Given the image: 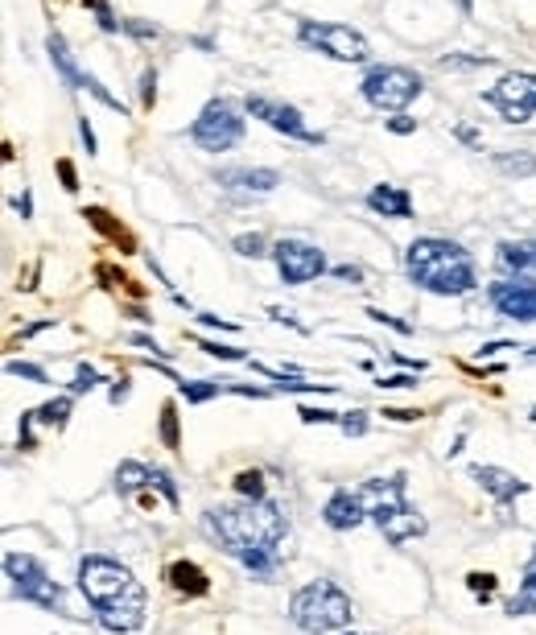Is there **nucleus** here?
Masks as SVG:
<instances>
[{"instance_id": "1", "label": "nucleus", "mask_w": 536, "mask_h": 635, "mask_svg": "<svg viewBox=\"0 0 536 635\" xmlns=\"http://www.w3.org/2000/svg\"><path fill=\"white\" fill-rule=\"evenodd\" d=\"M203 532L227 553L236 557L248 574L273 578L281 565V541L289 532V516L277 499H240V504L207 508Z\"/></svg>"}, {"instance_id": "2", "label": "nucleus", "mask_w": 536, "mask_h": 635, "mask_svg": "<svg viewBox=\"0 0 536 635\" xmlns=\"http://www.w3.org/2000/svg\"><path fill=\"white\" fill-rule=\"evenodd\" d=\"M79 594L91 603L104 631L128 635L145 623V586L137 582V574L128 565H120L112 557L91 553L79 561Z\"/></svg>"}, {"instance_id": "3", "label": "nucleus", "mask_w": 536, "mask_h": 635, "mask_svg": "<svg viewBox=\"0 0 536 635\" xmlns=\"http://www.w3.org/2000/svg\"><path fill=\"white\" fill-rule=\"evenodd\" d=\"M405 269L417 289L438 293V297H462L479 285L475 260L462 244L442 240V236H421L405 252Z\"/></svg>"}, {"instance_id": "4", "label": "nucleus", "mask_w": 536, "mask_h": 635, "mask_svg": "<svg viewBox=\"0 0 536 635\" xmlns=\"http://www.w3.org/2000/svg\"><path fill=\"white\" fill-rule=\"evenodd\" d=\"M363 504H367V516L376 520V528L392 545H405L413 537L425 532V520L421 512L405 499V475H392V479H367L363 483Z\"/></svg>"}, {"instance_id": "5", "label": "nucleus", "mask_w": 536, "mask_h": 635, "mask_svg": "<svg viewBox=\"0 0 536 635\" xmlns=\"http://www.w3.org/2000/svg\"><path fill=\"white\" fill-rule=\"evenodd\" d=\"M289 619L310 635H330V631H343L355 619V607L334 582L318 578V582H306L289 598Z\"/></svg>"}, {"instance_id": "6", "label": "nucleus", "mask_w": 536, "mask_h": 635, "mask_svg": "<svg viewBox=\"0 0 536 635\" xmlns=\"http://www.w3.org/2000/svg\"><path fill=\"white\" fill-rule=\"evenodd\" d=\"M5 574L13 582V594L21 603H33L42 611H54V615H71L62 603V586L46 574V565L29 553H5Z\"/></svg>"}, {"instance_id": "7", "label": "nucleus", "mask_w": 536, "mask_h": 635, "mask_svg": "<svg viewBox=\"0 0 536 635\" xmlns=\"http://www.w3.org/2000/svg\"><path fill=\"white\" fill-rule=\"evenodd\" d=\"M359 91H363L367 104L380 108V112H405L425 91V79L417 71H409V66H372V71L363 75Z\"/></svg>"}, {"instance_id": "8", "label": "nucleus", "mask_w": 536, "mask_h": 635, "mask_svg": "<svg viewBox=\"0 0 536 635\" xmlns=\"http://www.w3.org/2000/svg\"><path fill=\"white\" fill-rule=\"evenodd\" d=\"M297 38H301V46H310L334 62H367V54H372L363 33L351 25H339V21H301Z\"/></svg>"}, {"instance_id": "9", "label": "nucleus", "mask_w": 536, "mask_h": 635, "mask_svg": "<svg viewBox=\"0 0 536 635\" xmlns=\"http://www.w3.org/2000/svg\"><path fill=\"white\" fill-rule=\"evenodd\" d=\"M190 141L207 153H227L231 145L244 141V116L231 99H211V104L198 112V120L190 124Z\"/></svg>"}, {"instance_id": "10", "label": "nucleus", "mask_w": 536, "mask_h": 635, "mask_svg": "<svg viewBox=\"0 0 536 635\" xmlns=\"http://www.w3.org/2000/svg\"><path fill=\"white\" fill-rule=\"evenodd\" d=\"M483 104H491L504 124H528L536 116V75L532 71H508L491 91H483Z\"/></svg>"}, {"instance_id": "11", "label": "nucleus", "mask_w": 536, "mask_h": 635, "mask_svg": "<svg viewBox=\"0 0 536 635\" xmlns=\"http://www.w3.org/2000/svg\"><path fill=\"white\" fill-rule=\"evenodd\" d=\"M273 260H277V273H281L285 285H306V281H314V277L326 273L322 248H314L306 240H281L273 248Z\"/></svg>"}, {"instance_id": "12", "label": "nucleus", "mask_w": 536, "mask_h": 635, "mask_svg": "<svg viewBox=\"0 0 536 635\" xmlns=\"http://www.w3.org/2000/svg\"><path fill=\"white\" fill-rule=\"evenodd\" d=\"M244 108H248V116L264 120L268 128L285 132V137H293V141H306V145H322V132H310V128H306V120H301V112H297L293 104H277V99H264V95H248V99H244Z\"/></svg>"}, {"instance_id": "13", "label": "nucleus", "mask_w": 536, "mask_h": 635, "mask_svg": "<svg viewBox=\"0 0 536 635\" xmlns=\"http://www.w3.org/2000/svg\"><path fill=\"white\" fill-rule=\"evenodd\" d=\"M491 306L512 322H536V277H508L487 289Z\"/></svg>"}, {"instance_id": "14", "label": "nucleus", "mask_w": 536, "mask_h": 635, "mask_svg": "<svg viewBox=\"0 0 536 635\" xmlns=\"http://www.w3.org/2000/svg\"><path fill=\"white\" fill-rule=\"evenodd\" d=\"M363 516H367L363 495H359V491H347V487L334 491V495L326 499V508H322V520H326L334 532H351V528H359Z\"/></svg>"}, {"instance_id": "15", "label": "nucleus", "mask_w": 536, "mask_h": 635, "mask_svg": "<svg viewBox=\"0 0 536 635\" xmlns=\"http://www.w3.org/2000/svg\"><path fill=\"white\" fill-rule=\"evenodd\" d=\"M215 182L223 190H244V194H273L281 186L277 170H252V165H231V170H219Z\"/></svg>"}, {"instance_id": "16", "label": "nucleus", "mask_w": 536, "mask_h": 635, "mask_svg": "<svg viewBox=\"0 0 536 635\" xmlns=\"http://www.w3.org/2000/svg\"><path fill=\"white\" fill-rule=\"evenodd\" d=\"M471 479L491 495V499H499V504H512L516 495H524L528 491V483L520 479V475H512V471H504V466H471Z\"/></svg>"}, {"instance_id": "17", "label": "nucleus", "mask_w": 536, "mask_h": 635, "mask_svg": "<svg viewBox=\"0 0 536 635\" xmlns=\"http://www.w3.org/2000/svg\"><path fill=\"white\" fill-rule=\"evenodd\" d=\"M367 207H372L376 215H384V219H409L413 215V198H409L405 186L380 182V186H372V194H367Z\"/></svg>"}, {"instance_id": "18", "label": "nucleus", "mask_w": 536, "mask_h": 635, "mask_svg": "<svg viewBox=\"0 0 536 635\" xmlns=\"http://www.w3.org/2000/svg\"><path fill=\"white\" fill-rule=\"evenodd\" d=\"M165 582H170L178 594H190V598H203L211 590V578L198 570L194 561H174L170 570H165Z\"/></svg>"}, {"instance_id": "19", "label": "nucleus", "mask_w": 536, "mask_h": 635, "mask_svg": "<svg viewBox=\"0 0 536 635\" xmlns=\"http://www.w3.org/2000/svg\"><path fill=\"white\" fill-rule=\"evenodd\" d=\"M508 615L520 619V615H536V549L524 565V578H520V590L508 598Z\"/></svg>"}, {"instance_id": "20", "label": "nucleus", "mask_w": 536, "mask_h": 635, "mask_svg": "<svg viewBox=\"0 0 536 635\" xmlns=\"http://www.w3.org/2000/svg\"><path fill=\"white\" fill-rule=\"evenodd\" d=\"M141 487H149L153 491V466H145V462H120L116 466V491L120 495H137Z\"/></svg>"}, {"instance_id": "21", "label": "nucleus", "mask_w": 536, "mask_h": 635, "mask_svg": "<svg viewBox=\"0 0 536 635\" xmlns=\"http://www.w3.org/2000/svg\"><path fill=\"white\" fill-rule=\"evenodd\" d=\"M495 170L508 178H532L536 174V157L528 149H499L495 153Z\"/></svg>"}, {"instance_id": "22", "label": "nucleus", "mask_w": 536, "mask_h": 635, "mask_svg": "<svg viewBox=\"0 0 536 635\" xmlns=\"http://www.w3.org/2000/svg\"><path fill=\"white\" fill-rule=\"evenodd\" d=\"M46 50H50V58H54V66H58V75L71 83V87H79V79H83V71L75 66V58H71V50H66V42L58 38V33H50L46 38Z\"/></svg>"}, {"instance_id": "23", "label": "nucleus", "mask_w": 536, "mask_h": 635, "mask_svg": "<svg viewBox=\"0 0 536 635\" xmlns=\"http://www.w3.org/2000/svg\"><path fill=\"white\" fill-rule=\"evenodd\" d=\"M83 219H87L95 231H104L108 240H116V244H124V248L132 252V236H128V231H124V227H120V223H116V219H112L104 207H87V211H83Z\"/></svg>"}, {"instance_id": "24", "label": "nucleus", "mask_w": 536, "mask_h": 635, "mask_svg": "<svg viewBox=\"0 0 536 635\" xmlns=\"http://www.w3.org/2000/svg\"><path fill=\"white\" fill-rule=\"evenodd\" d=\"M33 413V421L38 425H66V417H71V396H58V400H46L42 409H29Z\"/></svg>"}, {"instance_id": "25", "label": "nucleus", "mask_w": 536, "mask_h": 635, "mask_svg": "<svg viewBox=\"0 0 536 635\" xmlns=\"http://www.w3.org/2000/svg\"><path fill=\"white\" fill-rule=\"evenodd\" d=\"M178 388H182V396L190 400V405H207V400H211V396L227 392V380H194V384L178 380Z\"/></svg>"}, {"instance_id": "26", "label": "nucleus", "mask_w": 536, "mask_h": 635, "mask_svg": "<svg viewBox=\"0 0 536 635\" xmlns=\"http://www.w3.org/2000/svg\"><path fill=\"white\" fill-rule=\"evenodd\" d=\"M161 446H165V450H178V446H182V433H178V405H174V400H165V405H161Z\"/></svg>"}, {"instance_id": "27", "label": "nucleus", "mask_w": 536, "mask_h": 635, "mask_svg": "<svg viewBox=\"0 0 536 635\" xmlns=\"http://www.w3.org/2000/svg\"><path fill=\"white\" fill-rule=\"evenodd\" d=\"M236 491H240L244 499H264V495H268L260 471H240V475H236Z\"/></svg>"}, {"instance_id": "28", "label": "nucleus", "mask_w": 536, "mask_h": 635, "mask_svg": "<svg viewBox=\"0 0 536 635\" xmlns=\"http://www.w3.org/2000/svg\"><path fill=\"white\" fill-rule=\"evenodd\" d=\"M5 372H9V376H21V380H33V384H50L46 367H38V363H17V359H9Z\"/></svg>"}, {"instance_id": "29", "label": "nucleus", "mask_w": 536, "mask_h": 635, "mask_svg": "<svg viewBox=\"0 0 536 635\" xmlns=\"http://www.w3.org/2000/svg\"><path fill=\"white\" fill-rule=\"evenodd\" d=\"M231 248H236L240 256H252V260L268 256V252H264V236H260V231H252V236H236V244H231Z\"/></svg>"}, {"instance_id": "30", "label": "nucleus", "mask_w": 536, "mask_h": 635, "mask_svg": "<svg viewBox=\"0 0 536 635\" xmlns=\"http://www.w3.org/2000/svg\"><path fill=\"white\" fill-rule=\"evenodd\" d=\"M99 384V372H95V367H79V372H75V380H71V396H83V392H91Z\"/></svg>"}, {"instance_id": "31", "label": "nucleus", "mask_w": 536, "mask_h": 635, "mask_svg": "<svg viewBox=\"0 0 536 635\" xmlns=\"http://www.w3.org/2000/svg\"><path fill=\"white\" fill-rule=\"evenodd\" d=\"M466 586H471L475 598H491L495 594V574H479L475 570V574H466Z\"/></svg>"}, {"instance_id": "32", "label": "nucleus", "mask_w": 536, "mask_h": 635, "mask_svg": "<svg viewBox=\"0 0 536 635\" xmlns=\"http://www.w3.org/2000/svg\"><path fill=\"white\" fill-rule=\"evenodd\" d=\"M339 429L347 433V438H359V433H367V413H359V409H355V413H343V417H339Z\"/></svg>"}, {"instance_id": "33", "label": "nucleus", "mask_w": 536, "mask_h": 635, "mask_svg": "<svg viewBox=\"0 0 536 635\" xmlns=\"http://www.w3.org/2000/svg\"><path fill=\"white\" fill-rule=\"evenodd\" d=\"M297 417L306 421V425H330V421H339V413H330V409H314V405H301Z\"/></svg>"}, {"instance_id": "34", "label": "nucleus", "mask_w": 536, "mask_h": 635, "mask_svg": "<svg viewBox=\"0 0 536 635\" xmlns=\"http://www.w3.org/2000/svg\"><path fill=\"white\" fill-rule=\"evenodd\" d=\"M198 347H203L207 355H215V359H244L240 347H223V343H207V339H198Z\"/></svg>"}, {"instance_id": "35", "label": "nucleus", "mask_w": 536, "mask_h": 635, "mask_svg": "<svg viewBox=\"0 0 536 635\" xmlns=\"http://www.w3.org/2000/svg\"><path fill=\"white\" fill-rule=\"evenodd\" d=\"M124 29L132 33V38H157V25H149V21H141V17H132V21H124Z\"/></svg>"}, {"instance_id": "36", "label": "nucleus", "mask_w": 536, "mask_h": 635, "mask_svg": "<svg viewBox=\"0 0 536 635\" xmlns=\"http://www.w3.org/2000/svg\"><path fill=\"white\" fill-rule=\"evenodd\" d=\"M388 128L396 132V137H409V132H417V120H413V116H405V112H396V116L388 120Z\"/></svg>"}, {"instance_id": "37", "label": "nucleus", "mask_w": 536, "mask_h": 635, "mask_svg": "<svg viewBox=\"0 0 536 635\" xmlns=\"http://www.w3.org/2000/svg\"><path fill=\"white\" fill-rule=\"evenodd\" d=\"M367 318H376V322L392 326L396 334H413V326H409V322H400V318H392V314H384V310H367Z\"/></svg>"}, {"instance_id": "38", "label": "nucleus", "mask_w": 536, "mask_h": 635, "mask_svg": "<svg viewBox=\"0 0 536 635\" xmlns=\"http://www.w3.org/2000/svg\"><path fill=\"white\" fill-rule=\"evenodd\" d=\"M141 99H145V108H153V99H157V71L141 75Z\"/></svg>"}, {"instance_id": "39", "label": "nucleus", "mask_w": 536, "mask_h": 635, "mask_svg": "<svg viewBox=\"0 0 536 635\" xmlns=\"http://www.w3.org/2000/svg\"><path fill=\"white\" fill-rule=\"evenodd\" d=\"M58 178H62V190H79V178H75V165L71 161H58Z\"/></svg>"}, {"instance_id": "40", "label": "nucleus", "mask_w": 536, "mask_h": 635, "mask_svg": "<svg viewBox=\"0 0 536 635\" xmlns=\"http://www.w3.org/2000/svg\"><path fill=\"white\" fill-rule=\"evenodd\" d=\"M380 388H417V376H380Z\"/></svg>"}, {"instance_id": "41", "label": "nucleus", "mask_w": 536, "mask_h": 635, "mask_svg": "<svg viewBox=\"0 0 536 635\" xmlns=\"http://www.w3.org/2000/svg\"><path fill=\"white\" fill-rule=\"evenodd\" d=\"M334 277H339V281H351V285L363 281V273L355 269V264H339V269H334Z\"/></svg>"}, {"instance_id": "42", "label": "nucleus", "mask_w": 536, "mask_h": 635, "mask_svg": "<svg viewBox=\"0 0 536 635\" xmlns=\"http://www.w3.org/2000/svg\"><path fill=\"white\" fill-rule=\"evenodd\" d=\"M79 137H83V145H87V153H95V132H91V120H87V116L79 120Z\"/></svg>"}, {"instance_id": "43", "label": "nucleus", "mask_w": 536, "mask_h": 635, "mask_svg": "<svg viewBox=\"0 0 536 635\" xmlns=\"http://www.w3.org/2000/svg\"><path fill=\"white\" fill-rule=\"evenodd\" d=\"M198 322H207V326H219V330H240L236 322H227V318H215V314H198Z\"/></svg>"}, {"instance_id": "44", "label": "nucleus", "mask_w": 536, "mask_h": 635, "mask_svg": "<svg viewBox=\"0 0 536 635\" xmlns=\"http://www.w3.org/2000/svg\"><path fill=\"white\" fill-rule=\"evenodd\" d=\"M384 417H392V421H417L421 413L417 409H384Z\"/></svg>"}, {"instance_id": "45", "label": "nucleus", "mask_w": 536, "mask_h": 635, "mask_svg": "<svg viewBox=\"0 0 536 635\" xmlns=\"http://www.w3.org/2000/svg\"><path fill=\"white\" fill-rule=\"evenodd\" d=\"M108 400H112V405H120V400H128V380H116V384H112V396H108Z\"/></svg>"}, {"instance_id": "46", "label": "nucleus", "mask_w": 536, "mask_h": 635, "mask_svg": "<svg viewBox=\"0 0 536 635\" xmlns=\"http://www.w3.org/2000/svg\"><path fill=\"white\" fill-rule=\"evenodd\" d=\"M132 343H137V347H149L153 355H165V351H161V347H157V343L149 339V334H132Z\"/></svg>"}, {"instance_id": "47", "label": "nucleus", "mask_w": 536, "mask_h": 635, "mask_svg": "<svg viewBox=\"0 0 536 635\" xmlns=\"http://www.w3.org/2000/svg\"><path fill=\"white\" fill-rule=\"evenodd\" d=\"M458 141H466V145H479V132L462 124V128H458Z\"/></svg>"}, {"instance_id": "48", "label": "nucleus", "mask_w": 536, "mask_h": 635, "mask_svg": "<svg viewBox=\"0 0 536 635\" xmlns=\"http://www.w3.org/2000/svg\"><path fill=\"white\" fill-rule=\"evenodd\" d=\"M13 211H21V219H29V194H21V198H13Z\"/></svg>"}, {"instance_id": "49", "label": "nucleus", "mask_w": 536, "mask_h": 635, "mask_svg": "<svg viewBox=\"0 0 536 635\" xmlns=\"http://www.w3.org/2000/svg\"><path fill=\"white\" fill-rule=\"evenodd\" d=\"M458 9H462V13H471V9H475V0H458Z\"/></svg>"}, {"instance_id": "50", "label": "nucleus", "mask_w": 536, "mask_h": 635, "mask_svg": "<svg viewBox=\"0 0 536 635\" xmlns=\"http://www.w3.org/2000/svg\"><path fill=\"white\" fill-rule=\"evenodd\" d=\"M83 5H91V9H99V5H104V0H83Z\"/></svg>"}, {"instance_id": "51", "label": "nucleus", "mask_w": 536, "mask_h": 635, "mask_svg": "<svg viewBox=\"0 0 536 635\" xmlns=\"http://www.w3.org/2000/svg\"><path fill=\"white\" fill-rule=\"evenodd\" d=\"M528 355H532V359H536V347H532V351H528Z\"/></svg>"}, {"instance_id": "52", "label": "nucleus", "mask_w": 536, "mask_h": 635, "mask_svg": "<svg viewBox=\"0 0 536 635\" xmlns=\"http://www.w3.org/2000/svg\"><path fill=\"white\" fill-rule=\"evenodd\" d=\"M532 421H536V409H532Z\"/></svg>"}]
</instances>
